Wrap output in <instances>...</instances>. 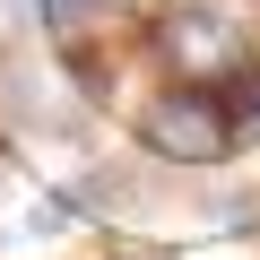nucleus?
<instances>
[{"label":"nucleus","mask_w":260,"mask_h":260,"mask_svg":"<svg viewBox=\"0 0 260 260\" xmlns=\"http://www.w3.org/2000/svg\"><path fill=\"white\" fill-rule=\"evenodd\" d=\"M156 52L191 87H225L251 70V9L243 0H174L156 18Z\"/></svg>","instance_id":"f257e3e1"},{"label":"nucleus","mask_w":260,"mask_h":260,"mask_svg":"<svg viewBox=\"0 0 260 260\" xmlns=\"http://www.w3.org/2000/svg\"><path fill=\"white\" fill-rule=\"evenodd\" d=\"M139 139H148V156H165V165H225L243 130H234L225 87H191V78H174V87L139 113Z\"/></svg>","instance_id":"f03ea898"},{"label":"nucleus","mask_w":260,"mask_h":260,"mask_svg":"<svg viewBox=\"0 0 260 260\" xmlns=\"http://www.w3.org/2000/svg\"><path fill=\"white\" fill-rule=\"evenodd\" d=\"M225 104H234V130H243V139H260V61L243 78H225Z\"/></svg>","instance_id":"7ed1b4c3"}]
</instances>
